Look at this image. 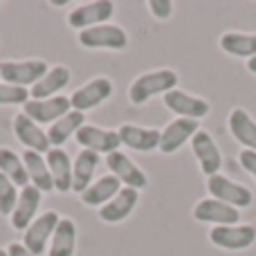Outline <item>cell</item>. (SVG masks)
<instances>
[{
    "mask_svg": "<svg viewBox=\"0 0 256 256\" xmlns=\"http://www.w3.org/2000/svg\"><path fill=\"white\" fill-rule=\"evenodd\" d=\"M178 86V72L162 68V70H153V72H144L140 74L128 88V99L135 106L146 104L150 97L155 94H166L171 90H176Z\"/></svg>",
    "mask_w": 256,
    "mask_h": 256,
    "instance_id": "obj_1",
    "label": "cell"
},
{
    "mask_svg": "<svg viewBox=\"0 0 256 256\" xmlns=\"http://www.w3.org/2000/svg\"><path fill=\"white\" fill-rule=\"evenodd\" d=\"M207 189H209V194H212V198L220 200V202L230 204V207H234V209H245L254 202V194L248 186L230 180V178H225L222 173H216V176L207 178Z\"/></svg>",
    "mask_w": 256,
    "mask_h": 256,
    "instance_id": "obj_2",
    "label": "cell"
},
{
    "mask_svg": "<svg viewBox=\"0 0 256 256\" xmlns=\"http://www.w3.org/2000/svg\"><path fill=\"white\" fill-rule=\"evenodd\" d=\"M48 74V63L32 58V61H2L0 63V79L9 86L27 88L34 86Z\"/></svg>",
    "mask_w": 256,
    "mask_h": 256,
    "instance_id": "obj_3",
    "label": "cell"
},
{
    "mask_svg": "<svg viewBox=\"0 0 256 256\" xmlns=\"http://www.w3.org/2000/svg\"><path fill=\"white\" fill-rule=\"evenodd\" d=\"M79 43L88 50H126L128 34L120 25L104 22V25L79 32Z\"/></svg>",
    "mask_w": 256,
    "mask_h": 256,
    "instance_id": "obj_4",
    "label": "cell"
},
{
    "mask_svg": "<svg viewBox=\"0 0 256 256\" xmlns=\"http://www.w3.org/2000/svg\"><path fill=\"white\" fill-rule=\"evenodd\" d=\"M112 14H115V2H110V0H92V2H84L72 9L68 14V25L84 32L90 30V27L108 22V18Z\"/></svg>",
    "mask_w": 256,
    "mask_h": 256,
    "instance_id": "obj_5",
    "label": "cell"
},
{
    "mask_svg": "<svg viewBox=\"0 0 256 256\" xmlns=\"http://www.w3.org/2000/svg\"><path fill=\"white\" fill-rule=\"evenodd\" d=\"M209 240L220 250H230V252H238V250H248L256 240V227L254 225H218L212 227L209 232Z\"/></svg>",
    "mask_w": 256,
    "mask_h": 256,
    "instance_id": "obj_6",
    "label": "cell"
},
{
    "mask_svg": "<svg viewBox=\"0 0 256 256\" xmlns=\"http://www.w3.org/2000/svg\"><path fill=\"white\" fill-rule=\"evenodd\" d=\"M58 220H61V216H58L54 209L52 212L40 214V216H36V220L22 232V245H25L34 256L45 254V250H48V240L52 238Z\"/></svg>",
    "mask_w": 256,
    "mask_h": 256,
    "instance_id": "obj_7",
    "label": "cell"
},
{
    "mask_svg": "<svg viewBox=\"0 0 256 256\" xmlns=\"http://www.w3.org/2000/svg\"><path fill=\"white\" fill-rule=\"evenodd\" d=\"M72 110L70 106V97H52V99H40V102H30L22 106V115H27L34 124H50L52 126L54 122H58L61 117H66L68 112Z\"/></svg>",
    "mask_w": 256,
    "mask_h": 256,
    "instance_id": "obj_8",
    "label": "cell"
},
{
    "mask_svg": "<svg viewBox=\"0 0 256 256\" xmlns=\"http://www.w3.org/2000/svg\"><path fill=\"white\" fill-rule=\"evenodd\" d=\"M112 94V81L108 76H97V79L88 81L86 86H81L79 90H74L70 97V106L72 110H92V108L102 106L108 97Z\"/></svg>",
    "mask_w": 256,
    "mask_h": 256,
    "instance_id": "obj_9",
    "label": "cell"
},
{
    "mask_svg": "<svg viewBox=\"0 0 256 256\" xmlns=\"http://www.w3.org/2000/svg\"><path fill=\"white\" fill-rule=\"evenodd\" d=\"M200 130L198 120H184L178 117L171 124H166L164 130H160V150L164 155H173L176 150H180L186 142H191V137Z\"/></svg>",
    "mask_w": 256,
    "mask_h": 256,
    "instance_id": "obj_10",
    "label": "cell"
},
{
    "mask_svg": "<svg viewBox=\"0 0 256 256\" xmlns=\"http://www.w3.org/2000/svg\"><path fill=\"white\" fill-rule=\"evenodd\" d=\"M191 150H194L196 160H198L200 168L207 178L220 173L222 166V153L218 148V144L214 142V137L209 135L207 130H198L194 137H191Z\"/></svg>",
    "mask_w": 256,
    "mask_h": 256,
    "instance_id": "obj_11",
    "label": "cell"
},
{
    "mask_svg": "<svg viewBox=\"0 0 256 256\" xmlns=\"http://www.w3.org/2000/svg\"><path fill=\"white\" fill-rule=\"evenodd\" d=\"M106 166L110 168V176H115L124 186H130V189L140 191L148 184L146 173L142 171L128 155L122 153V150H115V153L106 155Z\"/></svg>",
    "mask_w": 256,
    "mask_h": 256,
    "instance_id": "obj_12",
    "label": "cell"
},
{
    "mask_svg": "<svg viewBox=\"0 0 256 256\" xmlns=\"http://www.w3.org/2000/svg\"><path fill=\"white\" fill-rule=\"evenodd\" d=\"M164 106L171 112H176L178 117H184V120H202L212 110L209 102H204L202 97H194V94L178 88L164 94Z\"/></svg>",
    "mask_w": 256,
    "mask_h": 256,
    "instance_id": "obj_13",
    "label": "cell"
},
{
    "mask_svg": "<svg viewBox=\"0 0 256 256\" xmlns=\"http://www.w3.org/2000/svg\"><path fill=\"white\" fill-rule=\"evenodd\" d=\"M76 142H79L81 146H84L86 150H92V153H115V150H120V135H117V130H106V128H99V126H81L79 132H76Z\"/></svg>",
    "mask_w": 256,
    "mask_h": 256,
    "instance_id": "obj_14",
    "label": "cell"
},
{
    "mask_svg": "<svg viewBox=\"0 0 256 256\" xmlns=\"http://www.w3.org/2000/svg\"><path fill=\"white\" fill-rule=\"evenodd\" d=\"M194 218L198 222H212V225H238L240 212L216 198H204L194 207Z\"/></svg>",
    "mask_w": 256,
    "mask_h": 256,
    "instance_id": "obj_15",
    "label": "cell"
},
{
    "mask_svg": "<svg viewBox=\"0 0 256 256\" xmlns=\"http://www.w3.org/2000/svg\"><path fill=\"white\" fill-rule=\"evenodd\" d=\"M40 198H43V191H38L34 184H27L25 189H20L16 207H14L12 216H9L14 230L25 232L27 227L36 220V212H38V207H40Z\"/></svg>",
    "mask_w": 256,
    "mask_h": 256,
    "instance_id": "obj_16",
    "label": "cell"
},
{
    "mask_svg": "<svg viewBox=\"0 0 256 256\" xmlns=\"http://www.w3.org/2000/svg\"><path fill=\"white\" fill-rule=\"evenodd\" d=\"M137 200H140V191L130 189V186H122L120 194L99 209V218L104 222H110V225L126 220L132 214V209L137 207Z\"/></svg>",
    "mask_w": 256,
    "mask_h": 256,
    "instance_id": "obj_17",
    "label": "cell"
},
{
    "mask_svg": "<svg viewBox=\"0 0 256 256\" xmlns=\"http://www.w3.org/2000/svg\"><path fill=\"white\" fill-rule=\"evenodd\" d=\"M14 132H16L18 140L27 146V150H36V153L45 155L52 148L50 140H48V132L38 124H34L27 115H22V112H18V115L14 117Z\"/></svg>",
    "mask_w": 256,
    "mask_h": 256,
    "instance_id": "obj_18",
    "label": "cell"
},
{
    "mask_svg": "<svg viewBox=\"0 0 256 256\" xmlns=\"http://www.w3.org/2000/svg\"><path fill=\"white\" fill-rule=\"evenodd\" d=\"M70 68L66 66H54L52 70H48V74L43 76L40 81H36L34 86L30 88V97L34 102H40V99H52L58 97L63 88L70 84Z\"/></svg>",
    "mask_w": 256,
    "mask_h": 256,
    "instance_id": "obj_19",
    "label": "cell"
},
{
    "mask_svg": "<svg viewBox=\"0 0 256 256\" xmlns=\"http://www.w3.org/2000/svg\"><path fill=\"white\" fill-rule=\"evenodd\" d=\"M45 162L48 168L52 173V182H54V191L58 194H68L72 191V162L70 155L63 148H50L45 153Z\"/></svg>",
    "mask_w": 256,
    "mask_h": 256,
    "instance_id": "obj_20",
    "label": "cell"
},
{
    "mask_svg": "<svg viewBox=\"0 0 256 256\" xmlns=\"http://www.w3.org/2000/svg\"><path fill=\"white\" fill-rule=\"evenodd\" d=\"M122 144L128 146L132 150H142V153H148V150L160 148V130L155 128H142L135 124H124L117 130Z\"/></svg>",
    "mask_w": 256,
    "mask_h": 256,
    "instance_id": "obj_21",
    "label": "cell"
},
{
    "mask_svg": "<svg viewBox=\"0 0 256 256\" xmlns=\"http://www.w3.org/2000/svg\"><path fill=\"white\" fill-rule=\"evenodd\" d=\"M99 162H102V158H99L97 153H92V150L84 148L76 155L74 162H72V191H76V194L81 196L92 184V178H94V171H97Z\"/></svg>",
    "mask_w": 256,
    "mask_h": 256,
    "instance_id": "obj_22",
    "label": "cell"
},
{
    "mask_svg": "<svg viewBox=\"0 0 256 256\" xmlns=\"http://www.w3.org/2000/svg\"><path fill=\"white\" fill-rule=\"evenodd\" d=\"M122 186L124 184H122L115 176H104V178H99L97 182H92V184L81 194V202L88 204V207H99L102 209L108 200H112L117 194H120Z\"/></svg>",
    "mask_w": 256,
    "mask_h": 256,
    "instance_id": "obj_23",
    "label": "cell"
},
{
    "mask_svg": "<svg viewBox=\"0 0 256 256\" xmlns=\"http://www.w3.org/2000/svg\"><path fill=\"white\" fill-rule=\"evenodd\" d=\"M76 250V222L72 218H61L52 234V245L48 256H74Z\"/></svg>",
    "mask_w": 256,
    "mask_h": 256,
    "instance_id": "obj_24",
    "label": "cell"
},
{
    "mask_svg": "<svg viewBox=\"0 0 256 256\" xmlns=\"http://www.w3.org/2000/svg\"><path fill=\"white\" fill-rule=\"evenodd\" d=\"M86 126V115L79 110H70L66 117H61L58 122H54L48 130V140L52 148H61L72 135L79 132V128Z\"/></svg>",
    "mask_w": 256,
    "mask_h": 256,
    "instance_id": "obj_25",
    "label": "cell"
},
{
    "mask_svg": "<svg viewBox=\"0 0 256 256\" xmlns=\"http://www.w3.org/2000/svg\"><path fill=\"white\" fill-rule=\"evenodd\" d=\"M22 164H25L27 176H30V184H34L38 191H54L52 173L48 168L45 155L36 153V150H25L22 153Z\"/></svg>",
    "mask_w": 256,
    "mask_h": 256,
    "instance_id": "obj_26",
    "label": "cell"
},
{
    "mask_svg": "<svg viewBox=\"0 0 256 256\" xmlns=\"http://www.w3.org/2000/svg\"><path fill=\"white\" fill-rule=\"evenodd\" d=\"M230 132L248 150H256V122L252 120V115L248 110L234 108L230 112Z\"/></svg>",
    "mask_w": 256,
    "mask_h": 256,
    "instance_id": "obj_27",
    "label": "cell"
},
{
    "mask_svg": "<svg viewBox=\"0 0 256 256\" xmlns=\"http://www.w3.org/2000/svg\"><path fill=\"white\" fill-rule=\"evenodd\" d=\"M222 52L240 58L256 56V34H240V32H227L218 40Z\"/></svg>",
    "mask_w": 256,
    "mask_h": 256,
    "instance_id": "obj_28",
    "label": "cell"
},
{
    "mask_svg": "<svg viewBox=\"0 0 256 256\" xmlns=\"http://www.w3.org/2000/svg\"><path fill=\"white\" fill-rule=\"evenodd\" d=\"M0 173H4L18 189H25L30 184V176H27V168L22 164V155L14 153L7 146H0Z\"/></svg>",
    "mask_w": 256,
    "mask_h": 256,
    "instance_id": "obj_29",
    "label": "cell"
},
{
    "mask_svg": "<svg viewBox=\"0 0 256 256\" xmlns=\"http://www.w3.org/2000/svg\"><path fill=\"white\" fill-rule=\"evenodd\" d=\"M18 186L9 180L4 173H0V214L2 216H12L14 207H16V200H18Z\"/></svg>",
    "mask_w": 256,
    "mask_h": 256,
    "instance_id": "obj_30",
    "label": "cell"
},
{
    "mask_svg": "<svg viewBox=\"0 0 256 256\" xmlns=\"http://www.w3.org/2000/svg\"><path fill=\"white\" fill-rule=\"evenodd\" d=\"M30 90L27 88H18V86H9V84H0V106H25L30 102Z\"/></svg>",
    "mask_w": 256,
    "mask_h": 256,
    "instance_id": "obj_31",
    "label": "cell"
},
{
    "mask_svg": "<svg viewBox=\"0 0 256 256\" xmlns=\"http://www.w3.org/2000/svg\"><path fill=\"white\" fill-rule=\"evenodd\" d=\"M148 9L158 20H166V18L173 14V2L171 0H150Z\"/></svg>",
    "mask_w": 256,
    "mask_h": 256,
    "instance_id": "obj_32",
    "label": "cell"
},
{
    "mask_svg": "<svg viewBox=\"0 0 256 256\" xmlns=\"http://www.w3.org/2000/svg\"><path fill=\"white\" fill-rule=\"evenodd\" d=\"M238 162H240V166H243L245 171H248L250 176L256 180V150L243 148L240 150V155H238Z\"/></svg>",
    "mask_w": 256,
    "mask_h": 256,
    "instance_id": "obj_33",
    "label": "cell"
},
{
    "mask_svg": "<svg viewBox=\"0 0 256 256\" xmlns=\"http://www.w3.org/2000/svg\"><path fill=\"white\" fill-rule=\"evenodd\" d=\"M7 254L9 256H34L22 243H9L7 245Z\"/></svg>",
    "mask_w": 256,
    "mask_h": 256,
    "instance_id": "obj_34",
    "label": "cell"
},
{
    "mask_svg": "<svg viewBox=\"0 0 256 256\" xmlns=\"http://www.w3.org/2000/svg\"><path fill=\"white\" fill-rule=\"evenodd\" d=\"M248 70L252 72V74H256V56H252V58L248 61Z\"/></svg>",
    "mask_w": 256,
    "mask_h": 256,
    "instance_id": "obj_35",
    "label": "cell"
},
{
    "mask_svg": "<svg viewBox=\"0 0 256 256\" xmlns=\"http://www.w3.org/2000/svg\"><path fill=\"white\" fill-rule=\"evenodd\" d=\"M0 256H9V254H7V250H2V248H0Z\"/></svg>",
    "mask_w": 256,
    "mask_h": 256,
    "instance_id": "obj_36",
    "label": "cell"
}]
</instances>
